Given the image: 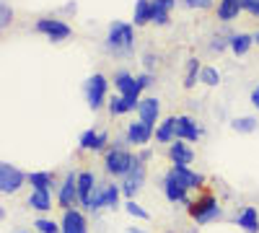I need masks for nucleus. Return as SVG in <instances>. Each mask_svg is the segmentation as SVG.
I'll return each instance as SVG.
<instances>
[{"label":"nucleus","mask_w":259,"mask_h":233,"mask_svg":"<svg viewBox=\"0 0 259 233\" xmlns=\"http://www.w3.org/2000/svg\"><path fill=\"white\" fill-rule=\"evenodd\" d=\"M251 104H254V107L259 109V86H256V88L251 91Z\"/></svg>","instance_id":"38"},{"label":"nucleus","mask_w":259,"mask_h":233,"mask_svg":"<svg viewBox=\"0 0 259 233\" xmlns=\"http://www.w3.org/2000/svg\"><path fill=\"white\" fill-rule=\"evenodd\" d=\"M21 184H24V174L18 168H13L11 163H0V189L6 195H13L21 189Z\"/></svg>","instance_id":"4"},{"label":"nucleus","mask_w":259,"mask_h":233,"mask_svg":"<svg viewBox=\"0 0 259 233\" xmlns=\"http://www.w3.org/2000/svg\"><path fill=\"white\" fill-rule=\"evenodd\" d=\"M168 158L174 161V166H189L192 158H194V153L189 151L184 143H171V148H168Z\"/></svg>","instance_id":"18"},{"label":"nucleus","mask_w":259,"mask_h":233,"mask_svg":"<svg viewBox=\"0 0 259 233\" xmlns=\"http://www.w3.org/2000/svg\"><path fill=\"white\" fill-rule=\"evenodd\" d=\"M200 135H202V130L192 117H177V137L179 140H197Z\"/></svg>","instance_id":"13"},{"label":"nucleus","mask_w":259,"mask_h":233,"mask_svg":"<svg viewBox=\"0 0 259 233\" xmlns=\"http://www.w3.org/2000/svg\"><path fill=\"white\" fill-rule=\"evenodd\" d=\"M177 0H150V21L156 24H168V11L174 8Z\"/></svg>","instance_id":"15"},{"label":"nucleus","mask_w":259,"mask_h":233,"mask_svg":"<svg viewBox=\"0 0 259 233\" xmlns=\"http://www.w3.org/2000/svg\"><path fill=\"white\" fill-rule=\"evenodd\" d=\"M254 127H256V119L254 117H241V119L233 122V130L236 132H251Z\"/></svg>","instance_id":"31"},{"label":"nucleus","mask_w":259,"mask_h":233,"mask_svg":"<svg viewBox=\"0 0 259 233\" xmlns=\"http://www.w3.org/2000/svg\"><path fill=\"white\" fill-rule=\"evenodd\" d=\"M189 215L197 223H210V220H215L221 215V207H218V202H215V197L205 195L197 202H189Z\"/></svg>","instance_id":"2"},{"label":"nucleus","mask_w":259,"mask_h":233,"mask_svg":"<svg viewBox=\"0 0 259 233\" xmlns=\"http://www.w3.org/2000/svg\"><path fill=\"white\" fill-rule=\"evenodd\" d=\"M239 11H241V0H221V6H218V16L223 21L236 18V16H239Z\"/></svg>","instance_id":"24"},{"label":"nucleus","mask_w":259,"mask_h":233,"mask_svg":"<svg viewBox=\"0 0 259 233\" xmlns=\"http://www.w3.org/2000/svg\"><path fill=\"white\" fill-rule=\"evenodd\" d=\"M36 31L47 34L52 41H62V39H68V36L73 34L70 26L62 24V21H57V18H41L39 24H36Z\"/></svg>","instance_id":"5"},{"label":"nucleus","mask_w":259,"mask_h":233,"mask_svg":"<svg viewBox=\"0 0 259 233\" xmlns=\"http://www.w3.org/2000/svg\"><path fill=\"white\" fill-rule=\"evenodd\" d=\"M150 137H153V127L145 124V122H133L127 127V143L133 145H145Z\"/></svg>","instance_id":"11"},{"label":"nucleus","mask_w":259,"mask_h":233,"mask_svg":"<svg viewBox=\"0 0 259 233\" xmlns=\"http://www.w3.org/2000/svg\"><path fill=\"white\" fill-rule=\"evenodd\" d=\"M239 225H241L246 233H259V215H256V210H254V207L241 210V215H239Z\"/></svg>","instance_id":"23"},{"label":"nucleus","mask_w":259,"mask_h":233,"mask_svg":"<svg viewBox=\"0 0 259 233\" xmlns=\"http://www.w3.org/2000/svg\"><path fill=\"white\" fill-rule=\"evenodd\" d=\"M117 200H119V187L117 184H106L104 187V205L106 207H117Z\"/></svg>","instance_id":"28"},{"label":"nucleus","mask_w":259,"mask_h":233,"mask_svg":"<svg viewBox=\"0 0 259 233\" xmlns=\"http://www.w3.org/2000/svg\"><path fill=\"white\" fill-rule=\"evenodd\" d=\"M177 137V117H168L161 122V127L156 130V140L158 143H171Z\"/></svg>","instance_id":"22"},{"label":"nucleus","mask_w":259,"mask_h":233,"mask_svg":"<svg viewBox=\"0 0 259 233\" xmlns=\"http://www.w3.org/2000/svg\"><path fill=\"white\" fill-rule=\"evenodd\" d=\"M138 112H140V122H145V124L153 127L156 119H158V112H161V104H158V99H143L140 107H138Z\"/></svg>","instance_id":"16"},{"label":"nucleus","mask_w":259,"mask_h":233,"mask_svg":"<svg viewBox=\"0 0 259 233\" xmlns=\"http://www.w3.org/2000/svg\"><path fill=\"white\" fill-rule=\"evenodd\" d=\"M251 41H254V36H249V34H233L228 44H231V50L236 55H246L249 47H251Z\"/></svg>","instance_id":"25"},{"label":"nucleus","mask_w":259,"mask_h":233,"mask_svg":"<svg viewBox=\"0 0 259 233\" xmlns=\"http://www.w3.org/2000/svg\"><path fill=\"white\" fill-rule=\"evenodd\" d=\"M104 96H106V78L104 75H94L89 78V86H85V99H89V107L91 109H99L104 104Z\"/></svg>","instance_id":"7"},{"label":"nucleus","mask_w":259,"mask_h":233,"mask_svg":"<svg viewBox=\"0 0 259 233\" xmlns=\"http://www.w3.org/2000/svg\"><path fill=\"white\" fill-rule=\"evenodd\" d=\"M62 233H89V223H85L83 213L78 210H65L62 215Z\"/></svg>","instance_id":"10"},{"label":"nucleus","mask_w":259,"mask_h":233,"mask_svg":"<svg viewBox=\"0 0 259 233\" xmlns=\"http://www.w3.org/2000/svg\"><path fill=\"white\" fill-rule=\"evenodd\" d=\"M143 181H145V166H143V161L140 158H135V163H133V168L127 171V176H124V184H122V192L127 195V197H133L138 189L143 187Z\"/></svg>","instance_id":"6"},{"label":"nucleus","mask_w":259,"mask_h":233,"mask_svg":"<svg viewBox=\"0 0 259 233\" xmlns=\"http://www.w3.org/2000/svg\"><path fill=\"white\" fill-rule=\"evenodd\" d=\"M34 225L39 233H62V225H57L55 220H47V218H39Z\"/></svg>","instance_id":"29"},{"label":"nucleus","mask_w":259,"mask_h":233,"mask_svg":"<svg viewBox=\"0 0 259 233\" xmlns=\"http://www.w3.org/2000/svg\"><path fill=\"white\" fill-rule=\"evenodd\" d=\"M241 8H246L249 13L259 16V0H241Z\"/></svg>","instance_id":"36"},{"label":"nucleus","mask_w":259,"mask_h":233,"mask_svg":"<svg viewBox=\"0 0 259 233\" xmlns=\"http://www.w3.org/2000/svg\"><path fill=\"white\" fill-rule=\"evenodd\" d=\"M168 176L174 179L177 184H182L184 189H192V187H202V174H194V171H189V166H174L168 171Z\"/></svg>","instance_id":"9"},{"label":"nucleus","mask_w":259,"mask_h":233,"mask_svg":"<svg viewBox=\"0 0 259 233\" xmlns=\"http://www.w3.org/2000/svg\"><path fill=\"white\" fill-rule=\"evenodd\" d=\"M94 184H96V179H94L91 171H80V174H78V202H80L83 207H89V200H91L94 189H96Z\"/></svg>","instance_id":"12"},{"label":"nucleus","mask_w":259,"mask_h":233,"mask_svg":"<svg viewBox=\"0 0 259 233\" xmlns=\"http://www.w3.org/2000/svg\"><path fill=\"white\" fill-rule=\"evenodd\" d=\"M254 41H256V44H259V34H256V36H254Z\"/></svg>","instance_id":"41"},{"label":"nucleus","mask_w":259,"mask_h":233,"mask_svg":"<svg viewBox=\"0 0 259 233\" xmlns=\"http://www.w3.org/2000/svg\"><path fill=\"white\" fill-rule=\"evenodd\" d=\"M106 44H109L112 50H130V47H133V26H130V24H122V21L112 24Z\"/></svg>","instance_id":"3"},{"label":"nucleus","mask_w":259,"mask_h":233,"mask_svg":"<svg viewBox=\"0 0 259 233\" xmlns=\"http://www.w3.org/2000/svg\"><path fill=\"white\" fill-rule=\"evenodd\" d=\"M29 181L34 184V189H50V184H52V174H47V171H36V174H29Z\"/></svg>","instance_id":"27"},{"label":"nucleus","mask_w":259,"mask_h":233,"mask_svg":"<svg viewBox=\"0 0 259 233\" xmlns=\"http://www.w3.org/2000/svg\"><path fill=\"white\" fill-rule=\"evenodd\" d=\"M101 207H106L104 205V187H96L91 200H89V210H94V213H96V210H101Z\"/></svg>","instance_id":"32"},{"label":"nucleus","mask_w":259,"mask_h":233,"mask_svg":"<svg viewBox=\"0 0 259 233\" xmlns=\"http://www.w3.org/2000/svg\"><path fill=\"white\" fill-rule=\"evenodd\" d=\"M194 78H197V60H189V65H187V75H184V86L192 88L194 86Z\"/></svg>","instance_id":"33"},{"label":"nucleus","mask_w":259,"mask_h":233,"mask_svg":"<svg viewBox=\"0 0 259 233\" xmlns=\"http://www.w3.org/2000/svg\"><path fill=\"white\" fill-rule=\"evenodd\" d=\"M124 210H127V213L130 215H135V218H143V220H148V213H145V210L135 202V200H130L127 205H124Z\"/></svg>","instance_id":"34"},{"label":"nucleus","mask_w":259,"mask_h":233,"mask_svg":"<svg viewBox=\"0 0 259 233\" xmlns=\"http://www.w3.org/2000/svg\"><path fill=\"white\" fill-rule=\"evenodd\" d=\"M124 233H143V230H135V228H127Z\"/></svg>","instance_id":"40"},{"label":"nucleus","mask_w":259,"mask_h":233,"mask_svg":"<svg viewBox=\"0 0 259 233\" xmlns=\"http://www.w3.org/2000/svg\"><path fill=\"white\" fill-rule=\"evenodd\" d=\"M135 107H140V96H114L112 101H109V112L112 114H124V112H130V109H135Z\"/></svg>","instance_id":"17"},{"label":"nucleus","mask_w":259,"mask_h":233,"mask_svg":"<svg viewBox=\"0 0 259 233\" xmlns=\"http://www.w3.org/2000/svg\"><path fill=\"white\" fill-rule=\"evenodd\" d=\"M104 143H106V132L85 130L80 135V148H83V151H99V148H104Z\"/></svg>","instance_id":"20"},{"label":"nucleus","mask_w":259,"mask_h":233,"mask_svg":"<svg viewBox=\"0 0 259 233\" xmlns=\"http://www.w3.org/2000/svg\"><path fill=\"white\" fill-rule=\"evenodd\" d=\"M106 171L109 174H114V176H127V171L133 168V163H135V158L130 156L124 148H112L109 153H106Z\"/></svg>","instance_id":"1"},{"label":"nucleus","mask_w":259,"mask_h":233,"mask_svg":"<svg viewBox=\"0 0 259 233\" xmlns=\"http://www.w3.org/2000/svg\"><path fill=\"white\" fill-rule=\"evenodd\" d=\"M18 233H24V230H18Z\"/></svg>","instance_id":"42"},{"label":"nucleus","mask_w":259,"mask_h":233,"mask_svg":"<svg viewBox=\"0 0 259 233\" xmlns=\"http://www.w3.org/2000/svg\"><path fill=\"white\" fill-rule=\"evenodd\" d=\"M145 21H150V0H138V6H135V24L143 26Z\"/></svg>","instance_id":"26"},{"label":"nucleus","mask_w":259,"mask_h":233,"mask_svg":"<svg viewBox=\"0 0 259 233\" xmlns=\"http://www.w3.org/2000/svg\"><path fill=\"white\" fill-rule=\"evenodd\" d=\"M29 205H31L34 210H39V213H47V210H52L50 189H34V192L29 195Z\"/></svg>","instance_id":"19"},{"label":"nucleus","mask_w":259,"mask_h":233,"mask_svg":"<svg viewBox=\"0 0 259 233\" xmlns=\"http://www.w3.org/2000/svg\"><path fill=\"white\" fill-rule=\"evenodd\" d=\"M57 200H60V207H62V210H70V207H73V202L78 200V176H75V174L65 176Z\"/></svg>","instance_id":"8"},{"label":"nucleus","mask_w":259,"mask_h":233,"mask_svg":"<svg viewBox=\"0 0 259 233\" xmlns=\"http://www.w3.org/2000/svg\"><path fill=\"white\" fill-rule=\"evenodd\" d=\"M187 8H210L212 0H182Z\"/></svg>","instance_id":"35"},{"label":"nucleus","mask_w":259,"mask_h":233,"mask_svg":"<svg viewBox=\"0 0 259 233\" xmlns=\"http://www.w3.org/2000/svg\"><path fill=\"white\" fill-rule=\"evenodd\" d=\"M200 80L207 83V86H218V83H221V73L215 68H202L200 70Z\"/></svg>","instance_id":"30"},{"label":"nucleus","mask_w":259,"mask_h":233,"mask_svg":"<svg viewBox=\"0 0 259 233\" xmlns=\"http://www.w3.org/2000/svg\"><path fill=\"white\" fill-rule=\"evenodd\" d=\"M163 192H166V197H168L171 202H187V189H184L182 184H177L168 174H166V179H163Z\"/></svg>","instance_id":"21"},{"label":"nucleus","mask_w":259,"mask_h":233,"mask_svg":"<svg viewBox=\"0 0 259 233\" xmlns=\"http://www.w3.org/2000/svg\"><path fill=\"white\" fill-rule=\"evenodd\" d=\"M138 80H140V86H143V88L150 86V75H148V73H145V75H138Z\"/></svg>","instance_id":"37"},{"label":"nucleus","mask_w":259,"mask_h":233,"mask_svg":"<svg viewBox=\"0 0 259 233\" xmlns=\"http://www.w3.org/2000/svg\"><path fill=\"white\" fill-rule=\"evenodd\" d=\"M114 83H117V88H119L122 96H140V91H143L140 80L133 78L130 73H119V75L114 78Z\"/></svg>","instance_id":"14"},{"label":"nucleus","mask_w":259,"mask_h":233,"mask_svg":"<svg viewBox=\"0 0 259 233\" xmlns=\"http://www.w3.org/2000/svg\"><path fill=\"white\" fill-rule=\"evenodd\" d=\"M8 16H11V13H8V6H3V18H0V24H3V26L8 24Z\"/></svg>","instance_id":"39"}]
</instances>
